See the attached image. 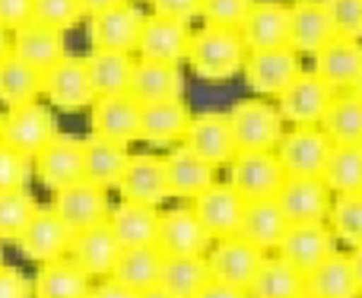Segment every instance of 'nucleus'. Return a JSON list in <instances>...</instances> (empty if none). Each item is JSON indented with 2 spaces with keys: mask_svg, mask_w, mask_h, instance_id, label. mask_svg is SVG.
<instances>
[{
  "mask_svg": "<svg viewBox=\"0 0 362 298\" xmlns=\"http://www.w3.org/2000/svg\"><path fill=\"white\" fill-rule=\"evenodd\" d=\"M248 61V44L238 29H219V25H200L191 38L187 51V67L206 83L232 80L245 70Z\"/></svg>",
  "mask_w": 362,
  "mask_h": 298,
  "instance_id": "obj_1",
  "label": "nucleus"
},
{
  "mask_svg": "<svg viewBox=\"0 0 362 298\" xmlns=\"http://www.w3.org/2000/svg\"><path fill=\"white\" fill-rule=\"evenodd\" d=\"M232 137H235L238 153H274L286 133V121L280 118V108L270 105L267 99H242L229 112Z\"/></svg>",
  "mask_w": 362,
  "mask_h": 298,
  "instance_id": "obj_2",
  "label": "nucleus"
},
{
  "mask_svg": "<svg viewBox=\"0 0 362 298\" xmlns=\"http://www.w3.org/2000/svg\"><path fill=\"white\" fill-rule=\"evenodd\" d=\"M57 137H61L57 118H54V112H51V105H45V102H29V105L6 108L4 112L0 143L29 155V159H35V155L42 153V149H48Z\"/></svg>",
  "mask_w": 362,
  "mask_h": 298,
  "instance_id": "obj_3",
  "label": "nucleus"
},
{
  "mask_svg": "<svg viewBox=\"0 0 362 298\" xmlns=\"http://www.w3.org/2000/svg\"><path fill=\"white\" fill-rule=\"evenodd\" d=\"M302 54L293 51L289 44L283 48H264V51H248L245 61V83L257 99H280L302 73Z\"/></svg>",
  "mask_w": 362,
  "mask_h": 298,
  "instance_id": "obj_4",
  "label": "nucleus"
},
{
  "mask_svg": "<svg viewBox=\"0 0 362 298\" xmlns=\"http://www.w3.org/2000/svg\"><path fill=\"white\" fill-rule=\"evenodd\" d=\"M144 23H146V13L134 0H124V4L112 6L105 13H95L86 23L89 51H124V54H137Z\"/></svg>",
  "mask_w": 362,
  "mask_h": 298,
  "instance_id": "obj_5",
  "label": "nucleus"
},
{
  "mask_svg": "<svg viewBox=\"0 0 362 298\" xmlns=\"http://www.w3.org/2000/svg\"><path fill=\"white\" fill-rule=\"evenodd\" d=\"M274 153L286 178H321L334 153V143L321 127H286Z\"/></svg>",
  "mask_w": 362,
  "mask_h": 298,
  "instance_id": "obj_6",
  "label": "nucleus"
},
{
  "mask_svg": "<svg viewBox=\"0 0 362 298\" xmlns=\"http://www.w3.org/2000/svg\"><path fill=\"white\" fill-rule=\"evenodd\" d=\"M42 99L57 112H83V108L95 105V89L89 83L86 57L67 54L64 61H57L51 70H45V86Z\"/></svg>",
  "mask_w": 362,
  "mask_h": 298,
  "instance_id": "obj_7",
  "label": "nucleus"
},
{
  "mask_svg": "<svg viewBox=\"0 0 362 298\" xmlns=\"http://www.w3.org/2000/svg\"><path fill=\"white\" fill-rule=\"evenodd\" d=\"M334 99H337V93L315 70H302L299 80L276 99V108L289 127H321Z\"/></svg>",
  "mask_w": 362,
  "mask_h": 298,
  "instance_id": "obj_8",
  "label": "nucleus"
},
{
  "mask_svg": "<svg viewBox=\"0 0 362 298\" xmlns=\"http://www.w3.org/2000/svg\"><path fill=\"white\" fill-rule=\"evenodd\" d=\"M267 261V251L255 248L251 242H245L242 235L235 238H223V242H213V248L206 251V267H210V280L226 282V286L245 289L255 282L261 263Z\"/></svg>",
  "mask_w": 362,
  "mask_h": 298,
  "instance_id": "obj_9",
  "label": "nucleus"
},
{
  "mask_svg": "<svg viewBox=\"0 0 362 298\" xmlns=\"http://www.w3.org/2000/svg\"><path fill=\"white\" fill-rule=\"evenodd\" d=\"M191 210L197 213L200 225L210 232L213 242H223V238H235L242 232L248 200L229 181H216L210 191H204L197 200H191Z\"/></svg>",
  "mask_w": 362,
  "mask_h": 298,
  "instance_id": "obj_10",
  "label": "nucleus"
},
{
  "mask_svg": "<svg viewBox=\"0 0 362 298\" xmlns=\"http://www.w3.org/2000/svg\"><path fill=\"white\" fill-rule=\"evenodd\" d=\"M286 172H283L276 153H238L229 162V184L245 200H276Z\"/></svg>",
  "mask_w": 362,
  "mask_h": 298,
  "instance_id": "obj_11",
  "label": "nucleus"
},
{
  "mask_svg": "<svg viewBox=\"0 0 362 298\" xmlns=\"http://www.w3.org/2000/svg\"><path fill=\"white\" fill-rule=\"evenodd\" d=\"M276 254L286 263H293L299 273L308 276L312 270H318L321 263L337 254V238H334L327 222H296L289 225Z\"/></svg>",
  "mask_w": 362,
  "mask_h": 298,
  "instance_id": "obj_12",
  "label": "nucleus"
},
{
  "mask_svg": "<svg viewBox=\"0 0 362 298\" xmlns=\"http://www.w3.org/2000/svg\"><path fill=\"white\" fill-rule=\"evenodd\" d=\"M32 168H35L38 184L48 187L51 193H61L67 187L80 184V181H86V172H83V140L61 133L48 149H42L32 159Z\"/></svg>",
  "mask_w": 362,
  "mask_h": 298,
  "instance_id": "obj_13",
  "label": "nucleus"
},
{
  "mask_svg": "<svg viewBox=\"0 0 362 298\" xmlns=\"http://www.w3.org/2000/svg\"><path fill=\"white\" fill-rule=\"evenodd\" d=\"M121 200L146 206H163L172 197L169 187V168H165V155L159 153H134L131 165H127L124 178L118 184Z\"/></svg>",
  "mask_w": 362,
  "mask_h": 298,
  "instance_id": "obj_14",
  "label": "nucleus"
},
{
  "mask_svg": "<svg viewBox=\"0 0 362 298\" xmlns=\"http://www.w3.org/2000/svg\"><path fill=\"white\" fill-rule=\"evenodd\" d=\"M181 146H187L194 155H200V159L213 168H229V162L238 155L229 114H223V112L194 114V121H191V127H187L185 143Z\"/></svg>",
  "mask_w": 362,
  "mask_h": 298,
  "instance_id": "obj_15",
  "label": "nucleus"
},
{
  "mask_svg": "<svg viewBox=\"0 0 362 298\" xmlns=\"http://www.w3.org/2000/svg\"><path fill=\"white\" fill-rule=\"evenodd\" d=\"M140 114H144V105L127 93L95 99V105L89 108V133L131 146L140 140Z\"/></svg>",
  "mask_w": 362,
  "mask_h": 298,
  "instance_id": "obj_16",
  "label": "nucleus"
},
{
  "mask_svg": "<svg viewBox=\"0 0 362 298\" xmlns=\"http://www.w3.org/2000/svg\"><path fill=\"white\" fill-rule=\"evenodd\" d=\"M74 232L64 225V219L54 213V206H42L35 213V219L29 222V229L23 232V238L16 242L19 254L32 263H54L61 257H67Z\"/></svg>",
  "mask_w": 362,
  "mask_h": 298,
  "instance_id": "obj_17",
  "label": "nucleus"
},
{
  "mask_svg": "<svg viewBox=\"0 0 362 298\" xmlns=\"http://www.w3.org/2000/svg\"><path fill=\"white\" fill-rule=\"evenodd\" d=\"M191 38L194 29L191 23H178V19H165L150 13L140 32V44H137V57L140 61H156V64H178L187 61L191 51Z\"/></svg>",
  "mask_w": 362,
  "mask_h": 298,
  "instance_id": "obj_18",
  "label": "nucleus"
},
{
  "mask_svg": "<svg viewBox=\"0 0 362 298\" xmlns=\"http://www.w3.org/2000/svg\"><path fill=\"white\" fill-rule=\"evenodd\" d=\"M156 248L165 257H206V251L213 248V238L200 225L191 206H175V210L163 213Z\"/></svg>",
  "mask_w": 362,
  "mask_h": 298,
  "instance_id": "obj_19",
  "label": "nucleus"
},
{
  "mask_svg": "<svg viewBox=\"0 0 362 298\" xmlns=\"http://www.w3.org/2000/svg\"><path fill=\"white\" fill-rule=\"evenodd\" d=\"M276 203L283 206L289 222H327L334 206V191L325 178H286L276 193Z\"/></svg>",
  "mask_w": 362,
  "mask_h": 298,
  "instance_id": "obj_20",
  "label": "nucleus"
},
{
  "mask_svg": "<svg viewBox=\"0 0 362 298\" xmlns=\"http://www.w3.org/2000/svg\"><path fill=\"white\" fill-rule=\"evenodd\" d=\"M337 38L325 0H293L289 4V48L299 54H318Z\"/></svg>",
  "mask_w": 362,
  "mask_h": 298,
  "instance_id": "obj_21",
  "label": "nucleus"
},
{
  "mask_svg": "<svg viewBox=\"0 0 362 298\" xmlns=\"http://www.w3.org/2000/svg\"><path fill=\"white\" fill-rule=\"evenodd\" d=\"M54 213L64 219L70 232H83L93 229V225L108 222V213H112V203H108V191L89 184V181H80V184L67 187V191L54 193Z\"/></svg>",
  "mask_w": 362,
  "mask_h": 298,
  "instance_id": "obj_22",
  "label": "nucleus"
},
{
  "mask_svg": "<svg viewBox=\"0 0 362 298\" xmlns=\"http://www.w3.org/2000/svg\"><path fill=\"white\" fill-rule=\"evenodd\" d=\"M121 251L124 248H121L118 238L112 235L108 222H102V225H93V229L76 232L74 242H70L67 257L80 270H86L93 280L95 276H99V280H108V276L115 273V267H118Z\"/></svg>",
  "mask_w": 362,
  "mask_h": 298,
  "instance_id": "obj_23",
  "label": "nucleus"
},
{
  "mask_svg": "<svg viewBox=\"0 0 362 298\" xmlns=\"http://www.w3.org/2000/svg\"><path fill=\"white\" fill-rule=\"evenodd\" d=\"M191 121H194V114L185 99L144 105V114H140V143H146L153 149L181 146Z\"/></svg>",
  "mask_w": 362,
  "mask_h": 298,
  "instance_id": "obj_24",
  "label": "nucleus"
},
{
  "mask_svg": "<svg viewBox=\"0 0 362 298\" xmlns=\"http://www.w3.org/2000/svg\"><path fill=\"white\" fill-rule=\"evenodd\" d=\"M159 222H163V210L146 203H131L121 200L108 213V229L118 238L121 248H150L159 238Z\"/></svg>",
  "mask_w": 362,
  "mask_h": 298,
  "instance_id": "obj_25",
  "label": "nucleus"
},
{
  "mask_svg": "<svg viewBox=\"0 0 362 298\" xmlns=\"http://www.w3.org/2000/svg\"><path fill=\"white\" fill-rule=\"evenodd\" d=\"M131 99L140 105H159V102H175L185 99V73L178 64H156V61H140L131 76Z\"/></svg>",
  "mask_w": 362,
  "mask_h": 298,
  "instance_id": "obj_26",
  "label": "nucleus"
},
{
  "mask_svg": "<svg viewBox=\"0 0 362 298\" xmlns=\"http://www.w3.org/2000/svg\"><path fill=\"white\" fill-rule=\"evenodd\" d=\"M242 38L248 51L283 48L289 44V4L283 0H255L248 19L242 23Z\"/></svg>",
  "mask_w": 362,
  "mask_h": 298,
  "instance_id": "obj_27",
  "label": "nucleus"
},
{
  "mask_svg": "<svg viewBox=\"0 0 362 298\" xmlns=\"http://www.w3.org/2000/svg\"><path fill=\"white\" fill-rule=\"evenodd\" d=\"M131 146L124 143H112V140L102 137H83V172H86V181L102 191H112V187L121 184L127 165H131Z\"/></svg>",
  "mask_w": 362,
  "mask_h": 298,
  "instance_id": "obj_28",
  "label": "nucleus"
},
{
  "mask_svg": "<svg viewBox=\"0 0 362 298\" xmlns=\"http://www.w3.org/2000/svg\"><path fill=\"white\" fill-rule=\"evenodd\" d=\"M312 70L334 89V93H350L353 83L362 73V42L353 38H334L327 48H321L312 57Z\"/></svg>",
  "mask_w": 362,
  "mask_h": 298,
  "instance_id": "obj_29",
  "label": "nucleus"
},
{
  "mask_svg": "<svg viewBox=\"0 0 362 298\" xmlns=\"http://www.w3.org/2000/svg\"><path fill=\"white\" fill-rule=\"evenodd\" d=\"M13 54L19 61H25L35 70H51L57 61L67 57V38L61 29H51L45 23H25L23 29L13 32Z\"/></svg>",
  "mask_w": 362,
  "mask_h": 298,
  "instance_id": "obj_30",
  "label": "nucleus"
},
{
  "mask_svg": "<svg viewBox=\"0 0 362 298\" xmlns=\"http://www.w3.org/2000/svg\"><path fill=\"white\" fill-rule=\"evenodd\" d=\"M165 155L169 168V187L175 200H197L204 191L216 184V168L206 165L200 155H194L187 146H172Z\"/></svg>",
  "mask_w": 362,
  "mask_h": 298,
  "instance_id": "obj_31",
  "label": "nucleus"
},
{
  "mask_svg": "<svg viewBox=\"0 0 362 298\" xmlns=\"http://www.w3.org/2000/svg\"><path fill=\"white\" fill-rule=\"evenodd\" d=\"M93 289V276L76 267L70 257L42 263L38 273L32 276V295L35 298H89Z\"/></svg>",
  "mask_w": 362,
  "mask_h": 298,
  "instance_id": "obj_32",
  "label": "nucleus"
},
{
  "mask_svg": "<svg viewBox=\"0 0 362 298\" xmlns=\"http://www.w3.org/2000/svg\"><path fill=\"white\" fill-rule=\"evenodd\" d=\"M289 225L293 222L286 219V213H283V206L276 200H251L248 210H245L242 232L238 235L261 251H276L280 242L286 238Z\"/></svg>",
  "mask_w": 362,
  "mask_h": 298,
  "instance_id": "obj_33",
  "label": "nucleus"
},
{
  "mask_svg": "<svg viewBox=\"0 0 362 298\" xmlns=\"http://www.w3.org/2000/svg\"><path fill=\"white\" fill-rule=\"evenodd\" d=\"M86 57V70H89V83L95 89V99L105 95H124L131 89V76L137 67V57L124 54V51H89Z\"/></svg>",
  "mask_w": 362,
  "mask_h": 298,
  "instance_id": "obj_34",
  "label": "nucleus"
},
{
  "mask_svg": "<svg viewBox=\"0 0 362 298\" xmlns=\"http://www.w3.org/2000/svg\"><path fill=\"white\" fill-rule=\"evenodd\" d=\"M305 292L315 298H362V286L356 270L350 263V254H334L318 270L305 276Z\"/></svg>",
  "mask_w": 362,
  "mask_h": 298,
  "instance_id": "obj_35",
  "label": "nucleus"
},
{
  "mask_svg": "<svg viewBox=\"0 0 362 298\" xmlns=\"http://www.w3.org/2000/svg\"><path fill=\"white\" fill-rule=\"evenodd\" d=\"M163 267H165V254L156 244H150V248H127L121 251L112 280H118L121 286L134 289V292H146V289L159 286Z\"/></svg>",
  "mask_w": 362,
  "mask_h": 298,
  "instance_id": "obj_36",
  "label": "nucleus"
},
{
  "mask_svg": "<svg viewBox=\"0 0 362 298\" xmlns=\"http://www.w3.org/2000/svg\"><path fill=\"white\" fill-rule=\"evenodd\" d=\"M42 86H45V73L29 67L25 61H19L16 54L0 61V105H4V112L38 102L42 99Z\"/></svg>",
  "mask_w": 362,
  "mask_h": 298,
  "instance_id": "obj_37",
  "label": "nucleus"
},
{
  "mask_svg": "<svg viewBox=\"0 0 362 298\" xmlns=\"http://www.w3.org/2000/svg\"><path fill=\"white\" fill-rule=\"evenodd\" d=\"M305 295V273L286 263L280 254L267 257L248 286V298H299Z\"/></svg>",
  "mask_w": 362,
  "mask_h": 298,
  "instance_id": "obj_38",
  "label": "nucleus"
},
{
  "mask_svg": "<svg viewBox=\"0 0 362 298\" xmlns=\"http://www.w3.org/2000/svg\"><path fill=\"white\" fill-rule=\"evenodd\" d=\"M321 131L331 137L334 146H362V99L353 93H337L321 121Z\"/></svg>",
  "mask_w": 362,
  "mask_h": 298,
  "instance_id": "obj_39",
  "label": "nucleus"
},
{
  "mask_svg": "<svg viewBox=\"0 0 362 298\" xmlns=\"http://www.w3.org/2000/svg\"><path fill=\"white\" fill-rule=\"evenodd\" d=\"M210 282L206 257H165L159 286L175 298H197L200 289Z\"/></svg>",
  "mask_w": 362,
  "mask_h": 298,
  "instance_id": "obj_40",
  "label": "nucleus"
},
{
  "mask_svg": "<svg viewBox=\"0 0 362 298\" xmlns=\"http://www.w3.org/2000/svg\"><path fill=\"white\" fill-rule=\"evenodd\" d=\"M42 210V203L35 200V193L25 191H6L0 193V242L16 244L23 238V232L29 229V222L35 219V213Z\"/></svg>",
  "mask_w": 362,
  "mask_h": 298,
  "instance_id": "obj_41",
  "label": "nucleus"
},
{
  "mask_svg": "<svg viewBox=\"0 0 362 298\" xmlns=\"http://www.w3.org/2000/svg\"><path fill=\"white\" fill-rule=\"evenodd\" d=\"M321 178L334 191V197L362 193V146H334Z\"/></svg>",
  "mask_w": 362,
  "mask_h": 298,
  "instance_id": "obj_42",
  "label": "nucleus"
},
{
  "mask_svg": "<svg viewBox=\"0 0 362 298\" xmlns=\"http://www.w3.org/2000/svg\"><path fill=\"white\" fill-rule=\"evenodd\" d=\"M327 225H331L337 244H344L350 251L362 248V193H340V197H334Z\"/></svg>",
  "mask_w": 362,
  "mask_h": 298,
  "instance_id": "obj_43",
  "label": "nucleus"
},
{
  "mask_svg": "<svg viewBox=\"0 0 362 298\" xmlns=\"http://www.w3.org/2000/svg\"><path fill=\"white\" fill-rule=\"evenodd\" d=\"M32 19L51 25V29L67 32L74 25H80V19H86V10H83V0H35Z\"/></svg>",
  "mask_w": 362,
  "mask_h": 298,
  "instance_id": "obj_44",
  "label": "nucleus"
},
{
  "mask_svg": "<svg viewBox=\"0 0 362 298\" xmlns=\"http://www.w3.org/2000/svg\"><path fill=\"white\" fill-rule=\"evenodd\" d=\"M255 0H204L200 6V19L204 25H219V29H242L248 19Z\"/></svg>",
  "mask_w": 362,
  "mask_h": 298,
  "instance_id": "obj_45",
  "label": "nucleus"
},
{
  "mask_svg": "<svg viewBox=\"0 0 362 298\" xmlns=\"http://www.w3.org/2000/svg\"><path fill=\"white\" fill-rule=\"evenodd\" d=\"M29 178H35L32 159L16 149H10L6 143H0V193L6 191H25Z\"/></svg>",
  "mask_w": 362,
  "mask_h": 298,
  "instance_id": "obj_46",
  "label": "nucleus"
},
{
  "mask_svg": "<svg viewBox=\"0 0 362 298\" xmlns=\"http://www.w3.org/2000/svg\"><path fill=\"white\" fill-rule=\"evenodd\" d=\"M337 38L362 42V0H325Z\"/></svg>",
  "mask_w": 362,
  "mask_h": 298,
  "instance_id": "obj_47",
  "label": "nucleus"
},
{
  "mask_svg": "<svg viewBox=\"0 0 362 298\" xmlns=\"http://www.w3.org/2000/svg\"><path fill=\"white\" fill-rule=\"evenodd\" d=\"M153 13L165 19H178V23H194L200 16L204 0H150Z\"/></svg>",
  "mask_w": 362,
  "mask_h": 298,
  "instance_id": "obj_48",
  "label": "nucleus"
},
{
  "mask_svg": "<svg viewBox=\"0 0 362 298\" xmlns=\"http://www.w3.org/2000/svg\"><path fill=\"white\" fill-rule=\"evenodd\" d=\"M0 298H35L32 295V280L19 267L0 263Z\"/></svg>",
  "mask_w": 362,
  "mask_h": 298,
  "instance_id": "obj_49",
  "label": "nucleus"
},
{
  "mask_svg": "<svg viewBox=\"0 0 362 298\" xmlns=\"http://www.w3.org/2000/svg\"><path fill=\"white\" fill-rule=\"evenodd\" d=\"M32 10L35 0H0V25L6 32L23 29L25 23H32Z\"/></svg>",
  "mask_w": 362,
  "mask_h": 298,
  "instance_id": "obj_50",
  "label": "nucleus"
},
{
  "mask_svg": "<svg viewBox=\"0 0 362 298\" xmlns=\"http://www.w3.org/2000/svg\"><path fill=\"white\" fill-rule=\"evenodd\" d=\"M89 298H137V292L134 289H127V286H121L118 280H99L95 282V289H93V295Z\"/></svg>",
  "mask_w": 362,
  "mask_h": 298,
  "instance_id": "obj_51",
  "label": "nucleus"
},
{
  "mask_svg": "<svg viewBox=\"0 0 362 298\" xmlns=\"http://www.w3.org/2000/svg\"><path fill=\"white\" fill-rule=\"evenodd\" d=\"M197 298H248V292H245V289H235V286H226V282L210 280L204 289H200Z\"/></svg>",
  "mask_w": 362,
  "mask_h": 298,
  "instance_id": "obj_52",
  "label": "nucleus"
},
{
  "mask_svg": "<svg viewBox=\"0 0 362 298\" xmlns=\"http://www.w3.org/2000/svg\"><path fill=\"white\" fill-rule=\"evenodd\" d=\"M118 4H124V0H83V10H86V19H89V16H95V13L112 10V6H118Z\"/></svg>",
  "mask_w": 362,
  "mask_h": 298,
  "instance_id": "obj_53",
  "label": "nucleus"
},
{
  "mask_svg": "<svg viewBox=\"0 0 362 298\" xmlns=\"http://www.w3.org/2000/svg\"><path fill=\"white\" fill-rule=\"evenodd\" d=\"M10 54H13V32H6L0 25V61H6Z\"/></svg>",
  "mask_w": 362,
  "mask_h": 298,
  "instance_id": "obj_54",
  "label": "nucleus"
},
{
  "mask_svg": "<svg viewBox=\"0 0 362 298\" xmlns=\"http://www.w3.org/2000/svg\"><path fill=\"white\" fill-rule=\"evenodd\" d=\"M350 263H353V270H356V280H359V286H362V248L350 251Z\"/></svg>",
  "mask_w": 362,
  "mask_h": 298,
  "instance_id": "obj_55",
  "label": "nucleus"
},
{
  "mask_svg": "<svg viewBox=\"0 0 362 298\" xmlns=\"http://www.w3.org/2000/svg\"><path fill=\"white\" fill-rule=\"evenodd\" d=\"M137 298H175V295H169L163 286H153V289H146V292H137Z\"/></svg>",
  "mask_w": 362,
  "mask_h": 298,
  "instance_id": "obj_56",
  "label": "nucleus"
},
{
  "mask_svg": "<svg viewBox=\"0 0 362 298\" xmlns=\"http://www.w3.org/2000/svg\"><path fill=\"white\" fill-rule=\"evenodd\" d=\"M350 93H353V95H356V99H362V73H359V80H356V83H353V89H350Z\"/></svg>",
  "mask_w": 362,
  "mask_h": 298,
  "instance_id": "obj_57",
  "label": "nucleus"
},
{
  "mask_svg": "<svg viewBox=\"0 0 362 298\" xmlns=\"http://www.w3.org/2000/svg\"><path fill=\"white\" fill-rule=\"evenodd\" d=\"M299 298H315V295H308V292H305V295H299Z\"/></svg>",
  "mask_w": 362,
  "mask_h": 298,
  "instance_id": "obj_58",
  "label": "nucleus"
},
{
  "mask_svg": "<svg viewBox=\"0 0 362 298\" xmlns=\"http://www.w3.org/2000/svg\"><path fill=\"white\" fill-rule=\"evenodd\" d=\"M0 124H4V114H0Z\"/></svg>",
  "mask_w": 362,
  "mask_h": 298,
  "instance_id": "obj_59",
  "label": "nucleus"
}]
</instances>
